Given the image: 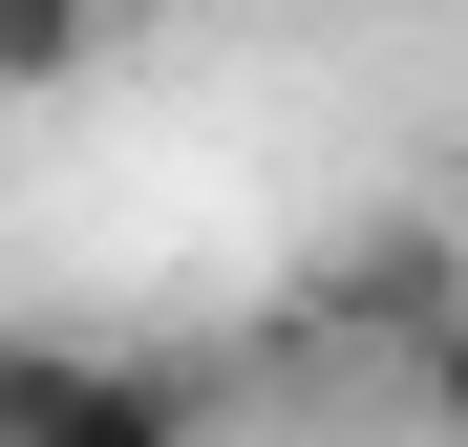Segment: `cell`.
Instances as JSON below:
<instances>
[{"label":"cell","instance_id":"obj_1","mask_svg":"<svg viewBox=\"0 0 468 447\" xmlns=\"http://www.w3.org/2000/svg\"><path fill=\"white\" fill-rule=\"evenodd\" d=\"M0 447H192V384L107 341H0Z\"/></svg>","mask_w":468,"mask_h":447},{"label":"cell","instance_id":"obj_3","mask_svg":"<svg viewBox=\"0 0 468 447\" xmlns=\"http://www.w3.org/2000/svg\"><path fill=\"white\" fill-rule=\"evenodd\" d=\"M86 64H107V0H0V86H86Z\"/></svg>","mask_w":468,"mask_h":447},{"label":"cell","instance_id":"obj_4","mask_svg":"<svg viewBox=\"0 0 468 447\" xmlns=\"http://www.w3.org/2000/svg\"><path fill=\"white\" fill-rule=\"evenodd\" d=\"M405 362H426V447H468V298H447V320H426Z\"/></svg>","mask_w":468,"mask_h":447},{"label":"cell","instance_id":"obj_2","mask_svg":"<svg viewBox=\"0 0 468 447\" xmlns=\"http://www.w3.org/2000/svg\"><path fill=\"white\" fill-rule=\"evenodd\" d=\"M447 298H468L447 235H341V256H320V320H362V341H426Z\"/></svg>","mask_w":468,"mask_h":447}]
</instances>
